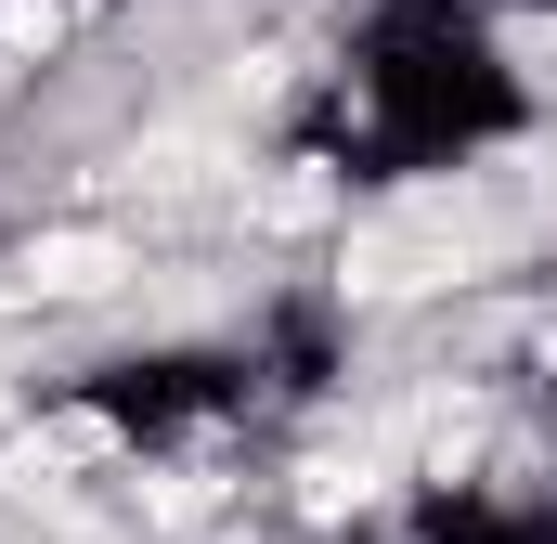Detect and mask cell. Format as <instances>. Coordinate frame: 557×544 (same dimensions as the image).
I'll use <instances>...</instances> for the list:
<instances>
[{
    "label": "cell",
    "mask_w": 557,
    "mask_h": 544,
    "mask_svg": "<svg viewBox=\"0 0 557 544\" xmlns=\"http://www.w3.org/2000/svg\"><path fill=\"white\" fill-rule=\"evenodd\" d=\"M0 13H13V0H0Z\"/></svg>",
    "instance_id": "cell-3"
},
{
    "label": "cell",
    "mask_w": 557,
    "mask_h": 544,
    "mask_svg": "<svg viewBox=\"0 0 557 544\" xmlns=\"http://www.w3.org/2000/svg\"><path fill=\"white\" fill-rule=\"evenodd\" d=\"M403 544H557V480H428Z\"/></svg>",
    "instance_id": "cell-2"
},
{
    "label": "cell",
    "mask_w": 557,
    "mask_h": 544,
    "mask_svg": "<svg viewBox=\"0 0 557 544\" xmlns=\"http://www.w3.org/2000/svg\"><path fill=\"white\" fill-rule=\"evenodd\" d=\"M519 131H532V78H519L493 0H363L350 52L324 65V104H311V156L337 182H441Z\"/></svg>",
    "instance_id": "cell-1"
}]
</instances>
